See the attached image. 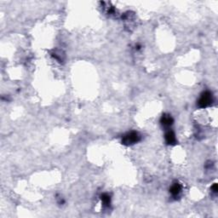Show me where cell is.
Masks as SVG:
<instances>
[{
    "instance_id": "6da1fadb",
    "label": "cell",
    "mask_w": 218,
    "mask_h": 218,
    "mask_svg": "<svg viewBox=\"0 0 218 218\" xmlns=\"http://www.w3.org/2000/svg\"><path fill=\"white\" fill-rule=\"evenodd\" d=\"M140 140V136L139 134L136 131H131L130 133H127L125 136H123L122 138V143L126 146L133 145L138 142Z\"/></svg>"
},
{
    "instance_id": "7a4b0ae2",
    "label": "cell",
    "mask_w": 218,
    "mask_h": 218,
    "mask_svg": "<svg viewBox=\"0 0 218 218\" xmlns=\"http://www.w3.org/2000/svg\"><path fill=\"white\" fill-rule=\"evenodd\" d=\"M211 102H212V95L209 91H206L202 94L198 102V107L204 108V107H208L209 105H210Z\"/></svg>"
},
{
    "instance_id": "3957f363",
    "label": "cell",
    "mask_w": 218,
    "mask_h": 218,
    "mask_svg": "<svg viewBox=\"0 0 218 218\" xmlns=\"http://www.w3.org/2000/svg\"><path fill=\"white\" fill-rule=\"evenodd\" d=\"M161 123H162V125L165 126V127H169V126H170L173 123V119L171 118V116L167 115V114L163 115V117L161 118Z\"/></svg>"
},
{
    "instance_id": "277c9868",
    "label": "cell",
    "mask_w": 218,
    "mask_h": 218,
    "mask_svg": "<svg viewBox=\"0 0 218 218\" xmlns=\"http://www.w3.org/2000/svg\"><path fill=\"white\" fill-rule=\"evenodd\" d=\"M165 141L168 144H175L177 140H176V136H175L174 132L170 131V130L167 132L165 134Z\"/></svg>"
},
{
    "instance_id": "5b68a950",
    "label": "cell",
    "mask_w": 218,
    "mask_h": 218,
    "mask_svg": "<svg viewBox=\"0 0 218 218\" xmlns=\"http://www.w3.org/2000/svg\"><path fill=\"white\" fill-rule=\"evenodd\" d=\"M181 191V187L179 183H175L171 186L170 188V193L172 194V195L174 196H177L178 194H180V192Z\"/></svg>"
},
{
    "instance_id": "8992f818",
    "label": "cell",
    "mask_w": 218,
    "mask_h": 218,
    "mask_svg": "<svg viewBox=\"0 0 218 218\" xmlns=\"http://www.w3.org/2000/svg\"><path fill=\"white\" fill-rule=\"evenodd\" d=\"M101 198H102V203L104 204V205L108 206L109 205H110V202H111V198H110V196H109L108 194H102Z\"/></svg>"
},
{
    "instance_id": "52a82bcc",
    "label": "cell",
    "mask_w": 218,
    "mask_h": 218,
    "mask_svg": "<svg viewBox=\"0 0 218 218\" xmlns=\"http://www.w3.org/2000/svg\"><path fill=\"white\" fill-rule=\"evenodd\" d=\"M211 189L213 190V192H214V193H216V192H217V185H216V184H215V185L213 186L212 188H211Z\"/></svg>"
}]
</instances>
